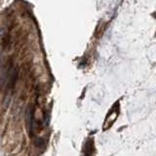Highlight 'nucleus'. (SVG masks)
<instances>
[{
	"instance_id": "obj_2",
	"label": "nucleus",
	"mask_w": 156,
	"mask_h": 156,
	"mask_svg": "<svg viewBox=\"0 0 156 156\" xmlns=\"http://www.w3.org/2000/svg\"><path fill=\"white\" fill-rule=\"evenodd\" d=\"M7 33V29L5 28H0V37L4 36Z\"/></svg>"
},
{
	"instance_id": "obj_1",
	"label": "nucleus",
	"mask_w": 156,
	"mask_h": 156,
	"mask_svg": "<svg viewBox=\"0 0 156 156\" xmlns=\"http://www.w3.org/2000/svg\"><path fill=\"white\" fill-rule=\"evenodd\" d=\"M24 121H26V129L30 133L32 129V122H33V120H32V110L30 106H28L26 109V112H24Z\"/></svg>"
}]
</instances>
